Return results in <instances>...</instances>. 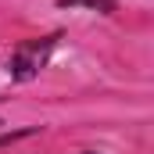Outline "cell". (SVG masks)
<instances>
[{"label":"cell","instance_id":"obj_1","mask_svg":"<svg viewBox=\"0 0 154 154\" xmlns=\"http://www.w3.org/2000/svg\"><path fill=\"white\" fill-rule=\"evenodd\" d=\"M54 47V36L43 39V43H29V47H22L18 54H14V61H11V72L18 79H32L43 68V61H47V50Z\"/></svg>","mask_w":154,"mask_h":154},{"label":"cell","instance_id":"obj_3","mask_svg":"<svg viewBox=\"0 0 154 154\" xmlns=\"http://www.w3.org/2000/svg\"><path fill=\"white\" fill-rule=\"evenodd\" d=\"M39 129L32 125V129H18V133H4L0 136V147H7V143H14V140H25V136H36Z\"/></svg>","mask_w":154,"mask_h":154},{"label":"cell","instance_id":"obj_4","mask_svg":"<svg viewBox=\"0 0 154 154\" xmlns=\"http://www.w3.org/2000/svg\"><path fill=\"white\" fill-rule=\"evenodd\" d=\"M82 154H97V151H82Z\"/></svg>","mask_w":154,"mask_h":154},{"label":"cell","instance_id":"obj_2","mask_svg":"<svg viewBox=\"0 0 154 154\" xmlns=\"http://www.w3.org/2000/svg\"><path fill=\"white\" fill-rule=\"evenodd\" d=\"M61 7H90V11H100V14H111L115 11V0H57Z\"/></svg>","mask_w":154,"mask_h":154}]
</instances>
